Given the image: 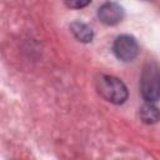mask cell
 <instances>
[{
	"instance_id": "7a4b0ae2",
	"label": "cell",
	"mask_w": 160,
	"mask_h": 160,
	"mask_svg": "<svg viewBox=\"0 0 160 160\" xmlns=\"http://www.w3.org/2000/svg\"><path fill=\"white\" fill-rule=\"evenodd\" d=\"M140 91L146 102H155L160 99V66L155 61L144 65L140 76Z\"/></svg>"
},
{
	"instance_id": "5b68a950",
	"label": "cell",
	"mask_w": 160,
	"mask_h": 160,
	"mask_svg": "<svg viewBox=\"0 0 160 160\" xmlns=\"http://www.w3.org/2000/svg\"><path fill=\"white\" fill-rule=\"evenodd\" d=\"M139 116L145 124H155L160 120V109L154 102H145L139 109Z\"/></svg>"
},
{
	"instance_id": "277c9868",
	"label": "cell",
	"mask_w": 160,
	"mask_h": 160,
	"mask_svg": "<svg viewBox=\"0 0 160 160\" xmlns=\"http://www.w3.org/2000/svg\"><path fill=\"white\" fill-rule=\"evenodd\" d=\"M124 9L118 2L108 1L98 9V18L105 25H116L124 19Z\"/></svg>"
},
{
	"instance_id": "8992f818",
	"label": "cell",
	"mask_w": 160,
	"mask_h": 160,
	"mask_svg": "<svg viewBox=\"0 0 160 160\" xmlns=\"http://www.w3.org/2000/svg\"><path fill=\"white\" fill-rule=\"evenodd\" d=\"M70 30H71L72 35L81 42H90L94 38L92 29L81 21H74L70 25Z\"/></svg>"
},
{
	"instance_id": "3957f363",
	"label": "cell",
	"mask_w": 160,
	"mask_h": 160,
	"mask_svg": "<svg viewBox=\"0 0 160 160\" xmlns=\"http://www.w3.org/2000/svg\"><path fill=\"white\" fill-rule=\"evenodd\" d=\"M112 52L121 61H132L139 52V45L136 39L128 34L119 35L114 40Z\"/></svg>"
},
{
	"instance_id": "52a82bcc",
	"label": "cell",
	"mask_w": 160,
	"mask_h": 160,
	"mask_svg": "<svg viewBox=\"0 0 160 160\" xmlns=\"http://www.w3.org/2000/svg\"><path fill=\"white\" fill-rule=\"evenodd\" d=\"M69 8H74V9H80V8H84L86 5L90 4V1H66L65 2Z\"/></svg>"
},
{
	"instance_id": "6da1fadb",
	"label": "cell",
	"mask_w": 160,
	"mask_h": 160,
	"mask_svg": "<svg viewBox=\"0 0 160 160\" xmlns=\"http://www.w3.org/2000/svg\"><path fill=\"white\" fill-rule=\"evenodd\" d=\"M96 90L98 92L109 102L120 105L128 100L129 92L126 85L118 78L112 75H100L98 76L96 81Z\"/></svg>"
}]
</instances>
